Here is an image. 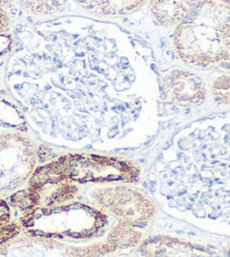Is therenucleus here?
I'll use <instances>...</instances> for the list:
<instances>
[{"label":"nucleus","mask_w":230,"mask_h":257,"mask_svg":"<svg viewBox=\"0 0 230 257\" xmlns=\"http://www.w3.org/2000/svg\"><path fill=\"white\" fill-rule=\"evenodd\" d=\"M162 87L168 99L182 105L199 104L206 95L203 80L196 73L185 69L175 68L165 73Z\"/></svg>","instance_id":"obj_2"},{"label":"nucleus","mask_w":230,"mask_h":257,"mask_svg":"<svg viewBox=\"0 0 230 257\" xmlns=\"http://www.w3.org/2000/svg\"><path fill=\"white\" fill-rule=\"evenodd\" d=\"M11 33V18L3 6H0V35Z\"/></svg>","instance_id":"obj_7"},{"label":"nucleus","mask_w":230,"mask_h":257,"mask_svg":"<svg viewBox=\"0 0 230 257\" xmlns=\"http://www.w3.org/2000/svg\"><path fill=\"white\" fill-rule=\"evenodd\" d=\"M202 0H149L150 14L158 26H175L185 20Z\"/></svg>","instance_id":"obj_3"},{"label":"nucleus","mask_w":230,"mask_h":257,"mask_svg":"<svg viewBox=\"0 0 230 257\" xmlns=\"http://www.w3.org/2000/svg\"><path fill=\"white\" fill-rule=\"evenodd\" d=\"M173 47L187 66L229 72L230 0H202L175 27Z\"/></svg>","instance_id":"obj_1"},{"label":"nucleus","mask_w":230,"mask_h":257,"mask_svg":"<svg viewBox=\"0 0 230 257\" xmlns=\"http://www.w3.org/2000/svg\"><path fill=\"white\" fill-rule=\"evenodd\" d=\"M212 93L218 103L230 106V71L224 72L213 81Z\"/></svg>","instance_id":"obj_6"},{"label":"nucleus","mask_w":230,"mask_h":257,"mask_svg":"<svg viewBox=\"0 0 230 257\" xmlns=\"http://www.w3.org/2000/svg\"><path fill=\"white\" fill-rule=\"evenodd\" d=\"M12 2H14V0H0V6H4V5H7Z\"/></svg>","instance_id":"obj_8"},{"label":"nucleus","mask_w":230,"mask_h":257,"mask_svg":"<svg viewBox=\"0 0 230 257\" xmlns=\"http://www.w3.org/2000/svg\"><path fill=\"white\" fill-rule=\"evenodd\" d=\"M148 0H96L91 14L99 16H124L140 8Z\"/></svg>","instance_id":"obj_5"},{"label":"nucleus","mask_w":230,"mask_h":257,"mask_svg":"<svg viewBox=\"0 0 230 257\" xmlns=\"http://www.w3.org/2000/svg\"><path fill=\"white\" fill-rule=\"evenodd\" d=\"M70 3H76L91 13L96 0H20L21 6L35 16H51L61 12Z\"/></svg>","instance_id":"obj_4"}]
</instances>
